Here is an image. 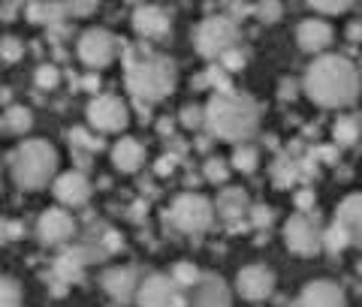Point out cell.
<instances>
[{
	"mask_svg": "<svg viewBox=\"0 0 362 307\" xmlns=\"http://www.w3.org/2000/svg\"><path fill=\"white\" fill-rule=\"evenodd\" d=\"M305 94L323 109H344L359 97V73L341 54H323L305 73Z\"/></svg>",
	"mask_w": 362,
	"mask_h": 307,
	"instance_id": "6da1fadb",
	"label": "cell"
},
{
	"mask_svg": "<svg viewBox=\"0 0 362 307\" xmlns=\"http://www.w3.org/2000/svg\"><path fill=\"white\" fill-rule=\"evenodd\" d=\"M175 61L148 49H127L124 54V85L139 102H160L175 88Z\"/></svg>",
	"mask_w": 362,
	"mask_h": 307,
	"instance_id": "7a4b0ae2",
	"label": "cell"
},
{
	"mask_svg": "<svg viewBox=\"0 0 362 307\" xmlns=\"http://www.w3.org/2000/svg\"><path fill=\"white\" fill-rule=\"evenodd\" d=\"M202 124L209 127L211 136H218L221 142H247L259 127V109L257 102L239 94V90H226V94H214L209 106L202 109Z\"/></svg>",
	"mask_w": 362,
	"mask_h": 307,
	"instance_id": "3957f363",
	"label": "cell"
},
{
	"mask_svg": "<svg viewBox=\"0 0 362 307\" xmlns=\"http://www.w3.org/2000/svg\"><path fill=\"white\" fill-rule=\"evenodd\" d=\"M9 169L21 190H42L58 178V151L45 139H28L9 157Z\"/></svg>",
	"mask_w": 362,
	"mask_h": 307,
	"instance_id": "277c9868",
	"label": "cell"
},
{
	"mask_svg": "<svg viewBox=\"0 0 362 307\" xmlns=\"http://www.w3.org/2000/svg\"><path fill=\"white\" fill-rule=\"evenodd\" d=\"M242 40L239 25L230 16H209L194 30V45L206 61H221L226 52H233Z\"/></svg>",
	"mask_w": 362,
	"mask_h": 307,
	"instance_id": "5b68a950",
	"label": "cell"
},
{
	"mask_svg": "<svg viewBox=\"0 0 362 307\" xmlns=\"http://www.w3.org/2000/svg\"><path fill=\"white\" fill-rule=\"evenodd\" d=\"M169 220L181 232H206L214 223V205L206 196H199V193H181V196L173 199Z\"/></svg>",
	"mask_w": 362,
	"mask_h": 307,
	"instance_id": "8992f818",
	"label": "cell"
},
{
	"mask_svg": "<svg viewBox=\"0 0 362 307\" xmlns=\"http://www.w3.org/2000/svg\"><path fill=\"white\" fill-rule=\"evenodd\" d=\"M139 307H187V292L169 275H148L136 289Z\"/></svg>",
	"mask_w": 362,
	"mask_h": 307,
	"instance_id": "52a82bcc",
	"label": "cell"
},
{
	"mask_svg": "<svg viewBox=\"0 0 362 307\" xmlns=\"http://www.w3.org/2000/svg\"><path fill=\"white\" fill-rule=\"evenodd\" d=\"M88 121H90V127L100 130V133H118V130L127 127L130 112H127V106H124L121 97H115V94H100V97L90 100Z\"/></svg>",
	"mask_w": 362,
	"mask_h": 307,
	"instance_id": "ba28073f",
	"label": "cell"
},
{
	"mask_svg": "<svg viewBox=\"0 0 362 307\" xmlns=\"http://www.w3.org/2000/svg\"><path fill=\"white\" fill-rule=\"evenodd\" d=\"M284 241L293 253L317 256L323 250V229L308 217V214H296V217H290L284 226Z\"/></svg>",
	"mask_w": 362,
	"mask_h": 307,
	"instance_id": "9c48e42d",
	"label": "cell"
},
{
	"mask_svg": "<svg viewBox=\"0 0 362 307\" xmlns=\"http://www.w3.org/2000/svg\"><path fill=\"white\" fill-rule=\"evenodd\" d=\"M76 52H78V61L85 66H90V70H103V66H109L112 58H115V37L103 28H90L78 37Z\"/></svg>",
	"mask_w": 362,
	"mask_h": 307,
	"instance_id": "30bf717a",
	"label": "cell"
},
{
	"mask_svg": "<svg viewBox=\"0 0 362 307\" xmlns=\"http://www.w3.org/2000/svg\"><path fill=\"white\" fill-rule=\"evenodd\" d=\"M73 235H76V220H73L70 211L49 208V211L40 214V220H37V238H40L45 247L66 244Z\"/></svg>",
	"mask_w": 362,
	"mask_h": 307,
	"instance_id": "8fae6325",
	"label": "cell"
},
{
	"mask_svg": "<svg viewBox=\"0 0 362 307\" xmlns=\"http://www.w3.org/2000/svg\"><path fill=\"white\" fill-rule=\"evenodd\" d=\"M230 287L218 275H202L197 287L187 289V307H230Z\"/></svg>",
	"mask_w": 362,
	"mask_h": 307,
	"instance_id": "7c38bea8",
	"label": "cell"
},
{
	"mask_svg": "<svg viewBox=\"0 0 362 307\" xmlns=\"http://www.w3.org/2000/svg\"><path fill=\"white\" fill-rule=\"evenodd\" d=\"M235 287H239V295L247 301H263L275 289V275L266 265H245L235 277Z\"/></svg>",
	"mask_w": 362,
	"mask_h": 307,
	"instance_id": "4fadbf2b",
	"label": "cell"
},
{
	"mask_svg": "<svg viewBox=\"0 0 362 307\" xmlns=\"http://www.w3.org/2000/svg\"><path fill=\"white\" fill-rule=\"evenodd\" d=\"M133 30L145 40H166L173 30V18L160 6H136L133 9Z\"/></svg>",
	"mask_w": 362,
	"mask_h": 307,
	"instance_id": "5bb4252c",
	"label": "cell"
},
{
	"mask_svg": "<svg viewBox=\"0 0 362 307\" xmlns=\"http://www.w3.org/2000/svg\"><path fill=\"white\" fill-rule=\"evenodd\" d=\"M103 289L115 299L118 304H130L136 301V289H139V271L130 268V265H118V268H109L103 277Z\"/></svg>",
	"mask_w": 362,
	"mask_h": 307,
	"instance_id": "9a60e30c",
	"label": "cell"
},
{
	"mask_svg": "<svg viewBox=\"0 0 362 307\" xmlns=\"http://www.w3.org/2000/svg\"><path fill=\"white\" fill-rule=\"evenodd\" d=\"M335 223L341 226L350 244L362 247V193H350V196L341 199L335 211Z\"/></svg>",
	"mask_w": 362,
	"mask_h": 307,
	"instance_id": "2e32d148",
	"label": "cell"
},
{
	"mask_svg": "<svg viewBox=\"0 0 362 307\" xmlns=\"http://www.w3.org/2000/svg\"><path fill=\"white\" fill-rule=\"evenodd\" d=\"M52 193L61 205H85L90 199V181L82 172H64L52 181Z\"/></svg>",
	"mask_w": 362,
	"mask_h": 307,
	"instance_id": "e0dca14e",
	"label": "cell"
},
{
	"mask_svg": "<svg viewBox=\"0 0 362 307\" xmlns=\"http://www.w3.org/2000/svg\"><path fill=\"white\" fill-rule=\"evenodd\" d=\"M299 307H344V289L332 280H311L299 295Z\"/></svg>",
	"mask_w": 362,
	"mask_h": 307,
	"instance_id": "ac0fdd59",
	"label": "cell"
},
{
	"mask_svg": "<svg viewBox=\"0 0 362 307\" xmlns=\"http://www.w3.org/2000/svg\"><path fill=\"white\" fill-rule=\"evenodd\" d=\"M332 37H335L332 28L326 25V21H320V18H305L302 25L296 28V42H299V49H302V52H311V54L329 49Z\"/></svg>",
	"mask_w": 362,
	"mask_h": 307,
	"instance_id": "d6986e66",
	"label": "cell"
},
{
	"mask_svg": "<svg viewBox=\"0 0 362 307\" xmlns=\"http://www.w3.org/2000/svg\"><path fill=\"white\" fill-rule=\"evenodd\" d=\"M85 265H88V256L82 253V247H70L64 250L61 256H54V265H52V275H54V283H78L85 277Z\"/></svg>",
	"mask_w": 362,
	"mask_h": 307,
	"instance_id": "ffe728a7",
	"label": "cell"
},
{
	"mask_svg": "<svg viewBox=\"0 0 362 307\" xmlns=\"http://www.w3.org/2000/svg\"><path fill=\"white\" fill-rule=\"evenodd\" d=\"M112 163H115L118 172H139L145 163V145L136 139H118L115 148H112Z\"/></svg>",
	"mask_w": 362,
	"mask_h": 307,
	"instance_id": "44dd1931",
	"label": "cell"
},
{
	"mask_svg": "<svg viewBox=\"0 0 362 307\" xmlns=\"http://www.w3.org/2000/svg\"><path fill=\"white\" fill-rule=\"evenodd\" d=\"M30 25H42V28H61V21L66 18V6L64 4H28L25 6Z\"/></svg>",
	"mask_w": 362,
	"mask_h": 307,
	"instance_id": "7402d4cb",
	"label": "cell"
},
{
	"mask_svg": "<svg viewBox=\"0 0 362 307\" xmlns=\"http://www.w3.org/2000/svg\"><path fill=\"white\" fill-rule=\"evenodd\" d=\"M245 208H251V205H247V196H245L242 190L230 187V190H223V193H221L218 211H221V217H223V220H239L242 214H245Z\"/></svg>",
	"mask_w": 362,
	"mask_h": 307,
	"instance_id": "603a6c76",
	"label": "cell"
},
{
	"mask_svg": "<svg viewBox=\"0 0 362 307\" xmlns=\"http://www.w3.org/2000/svg\"><path fill=\"white\" fill-rule=\"evenodd\" d=\"M4 127L9 130V133H28L30 127H33V112L28 109V106H9L6 112H4Z\"/></svg>",
	"mask_w": 362,
	"mask_h": 307,
	"instance_id": "cb8c5ba5",
	"label": "cell"
},
{
	"mask_svg": "<svg viewBox=\"0 0 362 307\" xmlns=\"http://www.w3.org/2000/svg\"><path fill=\"white\" fill-rule=\"evenodd\" d=\"M21 304H25L21 283L13 277H0V307H21Z\"/></svg>",
	"mask_w": 362,
	"mask_h": 307,
	"instance_id": "d4e9b609",
	"label": "cell"
},
{
	"mask_svg": "<svg viewBox=\"0 0 362 307\" xmlns=\"http://www.w3.org/2000/svg\"><path fill=\"white\" fill-rule=\"evenodd\" d=\"M335 142L338 145H356L359 142V121L356 118H350V115H344V118H338L335 121Z\"/></svg>",
	"mask_w": 362,
	"mask_h": 307,
	"instance_id": "484cf974",
	"label": "cell"
},
{
	"mask_svg": "<svg viewBox=\"0 0 362 307\" xmlns=\"http://www.w3.org/2000/svg\"><path fill=\"white\" fill-rule=\"evenodd\" d=\"M169 277H173L178 287L187 292L190 287H197V283H199L202 271H199L197 265H190V263H175V265H173V275H169Z\"/></svg>",
	"mask_w": 362,
	"mask_h": 307,
	"instance_id": "4316f807",
	"label": "cell"
},
{
	"mask_svg": "<svg viewBox=\"0 0 362 307\" xmlns=\"http://www.w3.org/2000/svg\"><path fill=\"white\" fill-rule=\"evenodd\" d=\"M257 160H259V154H257L254 145H239L233 154V169H239V172H254Z\"/></svg>",
	"mask_w": 362,
	"mask_h": 307,
	"instance_id": "83f0119b",
	"label": "cell"
},
{
	"mask_svg": "<svg viewBox=\"0 0 362 307\" xmlns=\"http://www.w3.org/2000/svg\"><path fill=\"white\" fill-rule=\"evenodd\" d=\"M58 82H61V70L54 64H42V66H37V73H33V85L42 90L58 88Z\"/></svg>",
	"mask_w": 362,
	"mask_h": 307,
	"instance_id": "f1b7e54d",
	"label": "cell"
},
{
	"mask_svg": "<svg viewBox=\"0 0 362 307\" xmlns=\"http://www.w3.org/2000/svg\"><path fill=\"white\" fill-rule=\"evenodd\" d=\"M0 58H4L6 64H18L21 58H25V45H21L18 37H4L0 40Z\"/></svg>",
	"mask_w": 362,
	"mask_h": 307,
	"instance_id": "f546056e",
	"label": "cell"
},
{
	"mask_svg": "<svg viewBox=\"0 0 362 307\" xmlns=\"http://www.w3.org/2000/svg\"><path fill=\"white\" fill-rule=\"evenodd\" d=\"M214 85L218 88V94H226V90H233V85H230V73H223L221 66H211V70L206 73V78H197V85Z\"/></svg>",
	"mask_w": 362,
	"mask_h": 307,
	"instance_id": "4dcf8cb0",
	"label": "cell"
},
{
	"mask_svg": "<svg viewBox=\"0 0 362 307\" xmlns=\"http://www.w3.org/2000/svg\"><path fill=\"white\" fill-rule=\"evenodd\" d=\"M347 244H350V241H347V235L341 232V226H338V223H332L329 229L323 232V247H326V250H332V253H338V250H344Z\"/></svg>",
	"mask_w": 362,
	"mask_h": 307,
	"instance_id": "1f68e13d",
	"label": "cell"
},
{
	"mask_svg": "<svg viewBox=\"0 0 362 307\" xmlns=\"http://www.w3.org/2000/svg\"><path fill=\"white\" fill-rule=\"evenodd\" d=\"M308 6L314 9V13H323V16H341L350 9L347 0H311Z\"/></svg>",
	"mask_w": 362,
	"mask_h": 307,
	"instance_id": "d6a6232c",
	"label": "cell"
},
{
	"mask_svg": "<svg viewBox=\"0 0 362 307\" xmlns=\"http://www.w3.org/2000/svg\"><path fill=\"white\" fill-rule=\"evenodd\" d=\"M206 178L214 181V184H223V181L230 178V166H226L221 157H211V160H206Z\"/></svg>",
	"mask_w": 362,
	"mask_h": 307,
	"instance_id": "836d02e7",
	"label": "cell"
},
{
	"mask_svg": "<svg viewBox=\"0 0 362 307\" xmlns=\"http://www.w3.org/2000/svg\"><path fill=\"white\" fill-rule=\"evenodd\" d=\"M281 13H284V6L275 4V0H269V4H254V16H259L263 21H278Z\"/></svg>",
	"mask_w": 362,
	"mask_h": 307,
	"instance_id": "e575fe53",
	"label": "cell"
},
{
	"mask_svg": "<svg viewBox=\"0 0 362 307\" xmlns=\"http://www.w3.org/2000/svg\"><path fill=\"white\" fill-rule=\"evenodd\" d=\"M245 66V54L239 49H233V52H226L223 58H221V70L223 73H239Z\"/></svg>",
	"mask_w": 362,
	"mask_h": 307,
	"instance_id": "d590c367",
	"label": "cell"
},
{
	"mask_svg": "<svg viewBox=\"0 0 362 307\" xmlns=\"http://www.w3.org/2000/svg\"><path fill=\"white\" fill-rule=\"evenodd\" d=\"M70 139H73V145H78V148H88V151H97L100 145V139H94V136H90L88 130H82V127H76L73 133H70Z\"/></svg>",
	"mask_w": 362,
	"mask_h": 307,
	"instance_id": "8d00e7d4",
	"label": "cell"
},
{
	"mask_svg": "<svg viewBox=\"0 0 362 307\" xmlns=\"http://www.w3.org/2000/svg\"><path fill=\"white\" fill-rule=\"evenodd\" d=\"M181 124L190 127V130H197L202 124V109L199 106H185V109H181Z\"/></svg>",
	"mask_w": 362,
	"mask_h": 307,
	"instance_id": "74e56055",
	"label": "cell"
},
{
	"mask_svg": "<svg viewBox=\"0 0 362 307\" xmlns=\"http://www.w3.org/2000/svg\"><path fill=\"white\" fill-rule=\"evenodd\" d=\"M293 178H296V169H293L290 163H275V181H278V187H290Z\"/></svg>",
	"mask_w": 362,
	"mask_h": 307,
	"instance_id": "f35d334b",
	"label": "cell"
},
{
	"mask_svg": "<svg viewBox=\"0 0 362 307\" xmlns=\"http://www.w3.org/2000/svg\"><path fill=\"white\" fill-rule=\"evenodd\" d=\"M251 223L254 226H269L272 223V211L266 208V205H257V208H251Z\"/></svg>",
	"mask_w": 362,
	"mask_h": 307,
	"instance_id": "ab89813d",
	"label": "cell"
},
{
	"mask_svg": "<svg viewBox=\"0 0 362 307\" xmlns=\"http://www.w3.org/2000/svg\"><path fill=\"white\" fill-rule=\"evenodd\" d=\"M66 6V16H90V13H97V4H64Z\"/></svg>",
	"mask_w": 362,
	"mask_h": 307,
	"instance_id": "60d3db41",
	"label": "cell"
},
{
	"mask_svg": "<svg viewBox=\"0 0 362 307\" xmlns=\"http://www.w3.org/2000/svg\"><path fill=\"white\" fill-rule=\"evenodd\" d=\"M311 205H314V193H311V190H299V193H296V208L308 211Z\"/></svg>",
	"mask_w": 362,
	"mask_h": 307,
	"instance_id": "b9f144b4",
	"label": "cell"
},
{
	"mask_svg": "<svg viewBox=\"0 0 362 307\" xmlns=\"http://www.w3.org/2000/svg\"><path fill=\"white\" fill-rule=\"evenodd\" d=\"M175 169V157H160V160H157V175H169Z\"/></svg>",
	"mask_w": 362,
	"mask_h": 307,
	"instance_id": "7bdbcfd3",
	"label": "cell"
},
{
	"mask_svg": "<svg viewBox=\"0 0 362 307\" xmlns=\"http://www.w3.org/2000/svg\"><path fill=\"white\" fill-rule=\"evenodd\" d=\"M18 4H0V18L4 21H9V18H16V13H18Z\"/></svg>",
	"mask_w": 362,
	"mask_h": 307,
	"instance_id": "ee69618b",
	"label": "cell"
},
{
	"mask_svg": "<svg viewBox=\"0 0 362 307\" xmlns=\"http://www.w3.org/2000/svg\"><path fill=\"white\" fill-rule=\"evenodd\" d=\"M281 97H284V100H293V97H296V82H293V78L281 82Z\"/></svg>",
	"mask_w": 362,
	"mask_h": 307,
	"instance_id": "f6af8a7d",
	"label": "cell"
},
{
	"mask_svg": "<svg viewBox=\"0 0 362 307\" xmlns=\"http://www.w3.org/2000/svg\"><path fill=\"white\" fill-rule=\"evenodd\" d=\"M347 40L362 42V25H359V21H354V25H347Z\"/></svg>",
	"mask_w": 362,
	"mask_h": 307,
	"instance_id": "bcb514c9",
	"label": "cell"
},
{
	"mask_svg": "<svg viewBox=\"0 0 362 307\" xmlns=\"http://www.w3.org/2000/svg\"><path fill=\"white\" fill-rule=\"evenodd\" d=\"M317 157H320L323 163H335V157H338V151L335 148H320V151H317Z\"/></svg>",
	"mask_w": 362,
	"mask_h": 307,
	"instance_id": "7dc6e473",
	"label": "cell"
},
{
	"mask_svg": "<svg viewBox=\"0 0 362 307\" xmlns=\"http://www.w3.org/2000/svg\"><path fill=\"white\" fill-rule=\"evenodd\" d=\"M9 241V220L0 217V247H4Z\"/></svg>",
	"mask_w": 362,
	"mask_h": 307,
	"instance_id": "c3c4849f",
	"label": "cell"
},
{
	"mask_svg": "<svg viewBox=\"0 0 362 307\" xmlns=\"http://www.w3.org/2000/svg\"><path fill=\"white\" fill-rule=\"evenodd\" d=\"M82 85H85V90H97V88H100V78H97V76H85Z\"/></svg>",
	"mask_w": 362,
	"mask_h": 307,
	"instance_id": "681fc988",
	"label": "cell"
},
{
	"mask_svg": "<svg viewBox=\"0 0 362 307\" xmlns=\"http://www.w3.org/2000/svg\"><path fill=\"white\" fill-rule=\"evenodd\" d=\"M25 232H21V223H9V238H21Z\"/></svg>",
	"mask_w": 362,
	"mask_h": 307,
	"instance_id": "f907efd6",
	"label": "cell"
}]
</instances>
